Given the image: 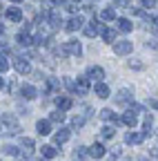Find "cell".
I'll return each instance as SVG.
<instances>
[{
	"label": "cell",
	"instance_id": "7a4b0ae2",
	"mask_svg": "<svg viewBox=\"0 0 158 161\" xmlns=\"http://www.w3.org/2000/svg\"><path fill=\"white\" fill-rule=\"evenodd\" d=\"M103 29H105V27H103V23L94 18L89 25H85V29H83V31H85V36H87V38H96V36H103Z\"/></svg>",
	"mask_w": 158,
	"mask_h": 161
},
{
	"label": "cell",
	"instance_id": "f1b7e54d",
	"mask_svg": "<svg viewBox=\"0 0 158 161\" xmlns=\"http://www.w3.org/2000/svg\"><path fill=\"white\" fill-rule=\"evenodd\" d=\"M114 134H116V128H111V125H105L100 130V136L103 139H114Z\"/></svg>",
	"mask_w": 158,
	"mask_h": 161
},
{
	"label": "cell",
	"instance_id": "8992f818",
	"mask_svg": "<svg viewBox=\"0 0 158 161\" xmlns=\"http://www.w3.org/2000/svg\"><path fill=\"white\" fill-rule=\"evenodd\" d=\"M131 98H134L131 90L129 87H123V90H118V94H116V103L118 105H131Z\"/></svg>",
	"mask_w": 158,
	"mask_h": 161
},
{
	"label": "cell",
	"instance_id": "d4e9b609",
	"mask_svg": "<svg viewBox=\"0 0 158 161\" xmlns=\"http://www.w3.org/2000/svg\"><path fill=\"white\" fill-rule=\"evenodd\" d=\"M43 157L45 159H56L58 157V150H56V146H43Z\"/></svg>",
	"mask_w": 158,
	"mask_h": 161
},
{
	"label": "cell",
	"instance_id": "1f68e13d",
	"mask_svg": "<svg viewBox=\"0 0 158 161\" xmlns=\"http://www.w3.org/2000/svg\"><path fill=\"white\" fill-rule=\"evenodd\" d=\"M3 152H5V154H9V157H18V154H20L16 146H5V148H3Z\"/></svg>",
	"mask_w": 158,
	"mask_h": 161
},
{
	"label": "cell",
	"instance_id": "83f0119b",
	"mask_svg": "<svg viewBox=\"0 0 158 161\" xmlns=\"http://www.w3.org/2000/svg\"><path fill=\"white\" fill-rule=\"evenodd\" d=\"M100 18H103V20H116V9H111V7H107V9H103V14H100Z\"/></svg>",
	"mask_w": 158,
	"mask_h": 161
},
{
	"label": "cell",
	"instance_id": "52a82bcc",
	"mask_svg": "<svg viewBox=\"0 0 158 161\" xmlns=\"http://www.w3.org/2000/svg\"><path fill=\"white\" fill-rule=\"evenodd\" d=\"M147 139V132H136V130H131V132H127V136H125V141L129 146H138V143H143V141Z\"/></svg>",
	"mask_w": 158,
	"mask_h": 161
},
{
	"label": "cell",
	"instance_id": "bcb514c9",
	"mask_svg": "<svg viewBox=\"0 0 158 161\" xmlns=\"http://www.w3.org/2000/svg\"><path fill=\"white\" fill-rule=\"evenodd\" d=\"M71 3H80V0H71Z\"/></svg>",
	"mask_w": 158,
	"mask_h": 161
},
{
	"label": "cell",
	"instance_id": "6da1fadb",
	"mask_svg": "<svg viewBox=\"0 0 158 161\" xmlns=\"http://www.w3.org/2000/svg\"><path fill=\"white\" fill-rule=\"evenodd\" d=\"M0 134H9V136H18L20 134V123L13 114H3L0 116Z\"/></svg>",
	"mask_w": 158,
	"mask_h": 161
},
{
	"label": "cell",
	"instance_id": "7402d4cb",
	"mask_svg": "<svg viewBox=\"0 0 158 161\" xmlns=\"http://www.w3.org/2000/svg\"><path fill=\"white\" fill-rule=\"evenodd\" d=\"M47 20H49V25H51L54 29H58V27L63 25V18H60V14H58V11H49V14H47Z\"/></svg>",
	"mask_w": 158,
	"mask_h": 161
},
{
	"label": "cell",
	"instance_id": "4dcf8cb0",
	"mask_svg": "<svg viewBox=\"0 0 158 161\" xmlns=\"http://www.w3.org/2000/svg\"><path fill=\"white\" fill-rule=\"evenodd\" d=\"M85 121H87V116H76V119L71 121V130H78V128H83V125H85Z\"/></svg>",
	"mask_w": 158,
	"mask_h": 161
},
{
	"label": "cell",
	"instance_id": "e575fe53",
	"mask_svg": "<svg viewBox=\"0 0 158 161\" xmlns=\"http://www.w3.org/2000/svg\"><path fill=\"white\" fill-rule=\"evenodd\" d=\"M65 87H67L69 92H74V94H76V80L67 76V78H65Z\"/></svg>",
	"mask_w": 158,
	"mask_h": 161
},
{
	"label": "cell",
	"instance_id": "7c38bea8",
	"mask_svg": "<svg viewBox=\"0 0 158 161\" xmlns=\"http://www.w3.org/2000/svg\"><path fill=\"white\" fill-rule=\"evenodd\" d=\"M89 92V78L87 76H78V80H76V94L78 96H85Z\"/></svg>",
	"mask_w": 158,
	"mask_h": 161
},
{
	"label": "cell",
	"instance_id": "f6af8a7d",
	"mask_svg": "<svg viewBox=\"0 0 158 161\" xmlns=\"http://www.w3.org/2000/svg\"><path fill=\"white\" fill-rule=\"evenodd\" d=\"M154 23H156V27H158V16H156V20H154Z\"/></svg>",
	"mask_w": 158,
	"mask_h": 161
},
{
	"label": "cell",
	"instance_id": "2e32d148",
	"mask_svg": "<svg viewBox=\"0 0 158 161\" xmlns=\"http://www.w3.org/2000/svg\"><path fill=\"white\" fill-rule=\"evenodd\" d=\"M56 105H58V110H60V112H67V110H71L74 101H71L69 96H56Z\"/></svg>",
	"mask_w": 158,
	"mask_h": 161
},
{
	"label": "cell",
	"instance_id": "8d00e7d4",
	"mask_svg": "<svg viewBox=\"0 0 158 161\" xmlns=\"http://www.w3.org/2000/svg\"><path fill=\"white\" fill-rule=\"evenodd\" d=\"M140 5H143L145 9H154V7H156V0H140Z\"/></svg>",
	"mask_w": 158,
	"mask_h": 161
},
{
	"label": "cell",
	"instance_id": "5b68a950",
	"mask_svg": "<svg viewBox=\"0 0 158 161\" xmlns=\"http://www.w3.org/2000/svg\"><path fill=\"white\" fill-rule=\"evenodd\" d=\"M67 31H78V29H85V18L83 16H71L65 25Z\"/></svg>",
	"mask_w": 158,
	"mask_h": 161
},
{
	"label": "cell",
	"instance_id": "836d02e7",
	"mask_svg": "<svg viewBox=\"0 0 158 161\" xmlns=\"http://www.w3.org/2000/svg\"><path fill=\"white\" fill-rule=\"evenodd\" d=\"M7 69H9V60L5 54H0V72H7Z\"/></svg>",
	"mask_w": 158,
	"mask_h": 161
},
{
	"label": "cell",
	"instance_id": "44dd1931",
	"mask_svg": "<svg viewBox=\"0 0 158 161\" xmlns=\"http://www.w3.org/2000/svg\"><path fill=\"white\" fill-rule=\"evenodd\" d=\"M120 121H123V123H125L127 128H134V125L138 123V116H136L134 112H129V110H127V112H125V114L120 116Z\"/></svg>",
	"mask_w": 158,
	"mask_h": 161
},
{
	"label": "cell",
	"instance_id": "b9f144b4",
	"mask_svg": "<svg viewBox=\"0 0 158 161\" xmlns=\"http://www.w3.org/2000/svg\"><path fill=\"white\" fill-rule=\"evenodd\" d=\"M51 3H54V5H60V3H65V0H51Z\"/></svg>",
	"mask_w": 158,
	"mask_h": 161
},
{
	"label": "cell",
	"instance_id": "e0dca14e",
	"mask_svg": "<svg viewBox=\"0 0 158 161\" xmlns=\"http://www.w3.org/2000/svg\"><path fill=\"white\" fill-rule=\"evenodd\" d=\"M87 150H89V157H94V159H103V157L107 154V150H105L103 143H94V146L87 148Z\"/></svg>",
	"mask_w": 158,
	"mask_h": 161
},
{
	"label": "cell",
	"instance_id": "603a6c76",
	"mask_svg": "<svg viewBox=\"0 0 158 161\" xmlns=\"http://www.w3.org/2000/svg\"><path fill=\"white\" fill-rule=\"evenodd\" d=\"M87 157H89V150H87L85 146H76V148H74V159H76V161H85Z\"/></svg>",
	"mask_w": 158,
	"mask_h": 161
},
{
	"label": "cell",
	"instance_id": "ee69618b",
	"mask_svg": "<svg viewBox=\"0 0 158 161\" xmlns=\"http://www.w3.org/2000/svg\"><path fill=\"white\" fill-rule=\"evenodd\" d=\"M11 3H16V5H18V3H23V0H11Z\"/></svg>",
	"mask_w": 158,
	"mask_h": 161
},
{
	"label": "cell",
	"instance_id": "60d3db41",
	"mask_svg": "<svg viewBox=\"0 0 158 161\" xmlns=\"http://www.w3.org/2000/svg\"><path fill=\"white\" fill-rule=\"evenodd\" d=\"M3 34H5V25H3V23H0V36H3Z\"/></svg>",
	"mask_w": 158,
	"mask_h": 161
},
{
	"label": "cell",
	"instance_id": "3957f363",
	"mask_svg": "<svg viewBox=\"0 0 158 161\" xmlns=\"http://www.w3.org/2000/svg\"><path fill=\"white\" fill-rule=\"evenodd\" d=\"M85 76H87L89 80H96V83H103V78H105V69H103L100 65H89Z\"/></svg>",
	"mask_w": 158,
	"mask_h": 161
},
{
	"label": "cell",
	"instance_id": "f546056e",
	"mask_svg": "<svg viewBox=\"0 0 158 161\" xmlns=\"http://www.w3.org/2000/svg\"><path fill=\"white\" fill-rule=\"evenodd\" d=\"M151 125H154V116H151V114H145V121H143V132H147V134H149Z\"/></svg>",
	"mask_w": 158,
	"mask_h": 161
},
{
	"label": "cell",
	"instance_id": "74e56055",
	"mask_svg": "<svg viewBox=\"0 0 158 161\" xmlns=\"http://www.w3.org/2000/svg\"><path fill=\"white\" fill-rule=\"evenodd\" d=\"M118 157H120V148H114V150L109 152V159L114 161V159H118Z\"/></svg>",
	"mask_w": 158,
	"mask_h": 161
},
{
	"label": "cell",
	"instance_id": "d6a6232c",
	"mask_svg": "<svg viewBox=\"0 0 158 161\" xmlns=\"http://www.w3.org/2000/svg\"><path fill=\"white\" fill-rule=\"evenodd\" d=\"M114 7H123V9H131V0H114Z\"/></svg>",
	"mask_w": 158,
	"mask_h": 161
},
{
	"label": "cell",
	"instance_id": "8fae6325",
	"mask_svg": "<svg viewBox=\"0 0 158 161\" xmlns=\"http://www.w3.org/2000/svg\"><path fill=\"white\" fill-rule=\"evenodd\" d=\"M20 146H23V152L18 154V159H29L33 152V139H20Z\"/></svg>",
	"mask_w": 158,
	"mask_h": 161
},
{
	"label": "cell",
	"instance_id": "4316f807",
	"mask_svg": "<svg viewBox=\"0 0 158 161\" xmlns=\"http://www.w3.org/2000/svg\"><path fill=\"white\" fill-rule=\"evenodd\" d=\"M49 121H51V123H63V121H65V112L54 110V112H51V116H49Z\"/></svg>",
	"mask_w": 158,
	"mask_h": 161
},
{
	"label": "cell",
	"instance_id": "9a60e30c",
	"mask_svg": "<svg viewBox=\"0 0 158 161\" xmlns=\"http://www.w3.org/2000/svg\"><path fill=\"white\" fill-rule=\"evenodd\" d=\"M36 130H38V134H40V136L51 134V121H49V119H40V121L36 123Z\"/></svg>",
	"mask_w": 158,
	"mask_h": 161
},
{
	"label": "cell",
	"instance_id": "d590c367",
	"mask_svg": "<svg viewBox=\"0 0 158 161\" xmlns=\"http://www.w3.org/2000/svg\"><path fill=\"white\" fill-rule=\"evenodd\" d=\"M129 69H143V63H140V60H129Z\"/></svg>",
	"mask_w": 158,
	"mask_h": 161
},
{
	"label": "cell",
	"instance_id": "ba28073f",
	"mask_svg": "<svg viewBox=\"0 0 158 161\" xmlns=\"http://www.w3.org/2000/svg\"><path fill=\"white\" fill-rule=\"evenodd\" d=\"M114 54H118V56L131 54V40H118V43H114Z\"/></svg>",
	"mask_w": 158,
	"mask_h": 161
},
{
	"label": "cell",
	"instance_id": "ffe728a7",
	"mask_svg": "<svg viewBox=\"0 0 158 161\" xmlns=\"http://www.w3.org/2000/svg\"><path fill=\"white\" fill-rule=\"evenodd\" d=\"M94 92H96V96L98 98H109V85H105V83H96V87H94Z\"/></svg>",
	"mask_w": 158,
	"mask_h": 161
},
{
	"label": "cell",
	"instance_id": "277c9868",
	"mask_svg": "<svg viewBox=\"0 0 158 161\" xmlns=\"http://www.w3.org/2000/svg\"><path fill=\"white\" fill-rule=\"evenodd\" d=\"M13 69H16L18 74H29V72H31V65H29V60H27L25 56H16V58H13Z\"/></svg>",
	"mask_w": 158,
	"mask_h": 161
},
{
	"label": "cell",
	"instance_id": "7bdbcfd3",
	"mask_svg": "<svg viewBox=\"0 0 158 161\" xmlns=\"http://www.w3.org/2000/svg\"><path fill=\"white\" fill-rule=\"evenodd\" d=\"M5 87V78H0V90H3Z\"/></svg>",
	"mask_w": 158,
	"mask_h": 161
},
{
	"label": "cell",
	"instance_id": "ac0fdd59",
	"mask_svg": "<svg viewBox=\"0 0 158 161\" xmlns=\"http://www.w3.org/2000/svg\"><path fill=\"white\" fill-rule=\"evenodd\" d=\"M20 96H23V98H27V101H33V98L38 96V90H36L33 85H29V83H27V85H23V87H20Z\"/></svg>",
	"mask_w": 158,
	"mask_h": 161
},
{
	"label": "cell",
	"instance_id": "30bf717a",
	"mask_svg": "<svg viewBox=\"0 0 158 161\" xmlns=\"http://www.w3.org/2000/svg\"><path fill=\"white\" fill-rule=\"evenodd\" d=\"M65 54H69V56H80V54H83V45L78 43V40H67V43H65Z\"/></svg>",
	"mask_w": 158,
	"mask_h": 161
},
{
	"label": "cell",
	"instance_id": "d6986e66",
	"mask_svg": "<svg viewBox=\"0 0 158 161\" xmlns=\"http://www.w3.org/2000/svg\"><path fill=\"white\" fill-rule=\"evenodd\" d=\"M131 27L134 25H131L129 18H116V31H125L127 34V31H131Z\"/></svg>",
	"mask_w": 158,
	"mask_h": 161
},
{
	"label": "cell",
	"instance_id": "9c48e42d",
	"mask_svg": "<svg viewBox=\"0 0 158 161\" xmlns=\"http://www.w3.org/2000/svg\"><path fill=\"white\" fill-rule=\"evenodd\" d=\"M69 136H71V130L69 128H60V130H56V134H54V143L56 146H63V143L69 141Z\"/></svg>",
	"mask_w": 158,
	"mask_h": 161
},
{
	"label": "cell",
	"instance_id": "4fadbf2b",
	"mask_svg": "<svg viewBox=\"0 0 158 161\" xmlns=\"http://www.w3.org/2000/svg\"><path fill=\"white\" fill-rule=\"evenodd\" d=\"M5 16H7V20H11V23H20L23 20V9L20 7H7Z\"/></svg>",
	"mask_w": 158,
	"mask_h": 161
},
{
	"label": "cell",
	"instance_id": "484cf974",
	"mask_svg": "<svg viewBox=\"0 0 158 161\" xmlns=\"http://www.w3.org/2000/svg\"><path fill=\"white\" fill-rule=\"evenodd\" d=\"M100 119H103V121H114V123H116V121H120V119L114 114V110H109V108L100 110Z\"/></svg>",
	"mask_w": 158,
	"mask_h": 161
},
{
	"label": "cell",
	"instance_id": "cb8c5ba5",
	"mask_svg": "<svg viewBox=\"0 0 158 161\" xmlns=\"http://www.w3.org/2000/svg\"><path fill=\"white\" fill-rule=\"evenodd\" d=\"M103 40H105V43H116V29H111V27H105L103 29Z\"/></svg>",
	"mask_w": 158,
	"mask_h": 161
},
{
	"label": "cell",
	"instance_id": "f35d334b",
	"mask_svg": "<svg viewBox=\"0 0 158 161\" xmlns=\"http://www.w3.org/2000/svg\"><path fill=\"white\" fill-rule=\"evenodd\" d=\"M149 108H154V110H158V101H156V98H151V101H149Z\"/></svg>",
	"mask_w": 158,
	"mask_h": 161
},
{
	"label": "cell",
	"instance_id": "5bb4252c",
	"mask_svg": "<svg viewBox=\"0 0 158 161\" xmlns=\"http://www.w3.org/2000/svg\"><path fill=\"white\" fill-rule=\"evenodd\" d=\"M16 40H18V45H23V47H31V45H33V38L29 36L27 29H20V31H18Z\"/></svg>",
	"mask_w": 158,
	"mask_h": 161
},
{
	"label": "cell",
	"instance_id": "ab89813d",
	"mask_svg": "<svg viewBox=\"0 0 158 161\" xmlns=\"http://www.w3.org/2000/svg\"><path fill=\"white\" fill-rule=\"evenodd\" d=\"M16 87H18V85H16V80H11V83H9V92H16Z\"/></svg>",
	"mask_w": 158,
	"mask_h": 161
}]
</instances>
